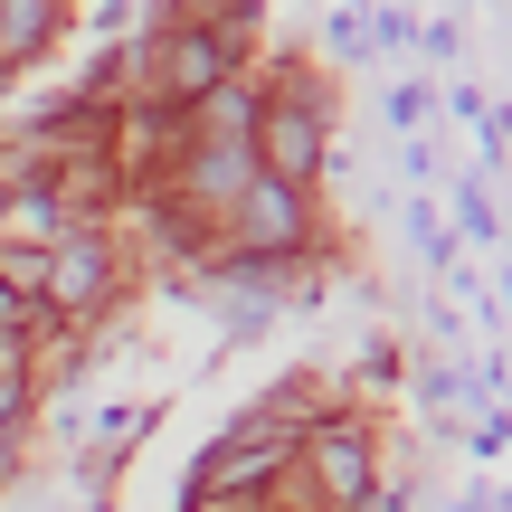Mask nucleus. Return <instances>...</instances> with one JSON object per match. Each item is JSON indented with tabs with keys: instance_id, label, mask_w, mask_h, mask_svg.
Returning a JSON list of instances; mask_svg holds the SVG:
<instances>
[{
	"instance_id": "nucleus-1",
	"label": "nucleus",
	"mask_w": 512,
	"mask_h": 512,
	"mask_svg": "<svg viewBox=\"0 0 512 512\" xmlns=\"http://www.w3.org/2000/svg\"><path fill=\"white\" fill-rule=\"evenodd\" d=\"M247 162L266 181H313L323 171V105L313 95H266L247 124Z\"/></svg>"
},
{
	"instance_id": "nucleus-2",
	"label": "nucleus",
	"mask_w": 512,
	"mask_h": 512,
	"mask_svg": "<svg viewBox=\"0 0 512 512\" xmlns=\"http://www.w3.org/2000/svg\"><path fill=\"white\" fill-rule=\"evenodd\" d=\"M285 456H294V427L285 418H247V427H228V437L200 456L190 494H200V503H238L256 475H285Z\"/></svg>"
},
{
	"instance_id": "nucleus-3",
	"label": "nucleus",
	"mask_w": 512,
	"mask_h": 512,
	"mask_svg": "<svg viewBox=\"0 0 512 512\" xmlns=\"http://www.w3.org/2000/svg\"><path fill=\"white\" fill-rule=\"evenodd\" d=\"M228 57H238V29H228V19H190V29L162 38V76H152V95H162V105H200V95L228 76Z\"/></svg>"
},
{
	"instance_id": "nucleus-4",
	"label": "nucleus",
	"mask_w": 512,
	"mask_h": 512,
	"mask_svg": "<svg viewBox=\"0 0 512 512\" xmlns=\"http://www.w3.org/2000/svg\"><path fill=\"white\" fill-rule=\"evenodd\" d=\"M238 228H247V256H285L294 238H304V181H266V171H256Z\"/></svg>"
},
{
	"instance_id": "nucleus-5",
	"label": "nucleus",
	"mask_w": 512,
	"mask_h": 512,
	"mask_svg": "<svg viewBox=\"0 0 512 512\" xmlns=\"http://www.w3.org/2000/svg\"><path fill=\"white\" fill-rule=\"evenodd\" d=\"M313 465H323V494L342 503V512H370V446L351 437L342 418H332L323 437H313Z\"/></svg>"
},
{
	"instance_id": "nucleus-6",
	"label": "nucleus",
	"mask_w": 512,
	"mask_h": 512,
	"mask_svg": "<svg viewBox=\"0 0 512 512\" xmlns=\"http://www.w3.org/2000/svg\"><path fill=\"white\" fill-rule=\"evenodd\" d=\"M95 294H105V247H95V238H67V247H57V266H48V304L67 313V304H95Z\"/></svg>"
},
{
	"instance_id": "nucleus-7",
	"label": "nucleus",
	"mask_w": 512,
	"mask_h": 512,
	"mask_svg": "<svg viewBox=\"0 0 512 512\" xmlns=\"http://www.w3.org/2000/svg\"><path fill=\"white\" fill-rule=\"evenodd\" d=\"M48 19H57V0H10V67H29V57H38Z\"/></svg>"
}]
</instances>
